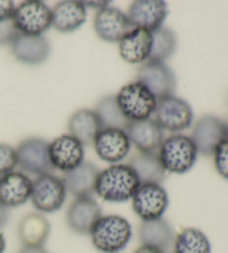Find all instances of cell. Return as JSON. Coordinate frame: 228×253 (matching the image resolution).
Here are the masks:
<instances>
[{
  "instance_id": "cell-35",
  "label": "cell",
  "mask_w": 228,
  "mask_h": 253,
  "mask_svg": "<svg viewBox=\"0 0 228 253\" xmlns=\"http://www.w3.org/2000/svg\"><path fill=\"white\" fill-rule=\"evenodd\" d=\"M18 253H47L43 247H23Z\"/></svg>"
},
{
  "instance_id": "cell-2",
  "label": "cell",
  "mask_w": 228,
  "mask_h": 253,
  "mask_svg": "<svg viewBox=\"0 0 228 253\" xmlns=\"http://www.w3.org/2000/svg\"><path fill=\"white\" fill-rule=\"evenodd\" d=\"M91 243L103 253H118L133 237L131 225L120 215H102L89 232Z\"/></svg>"
},
{
  "instance_id": "cell-21",
  "label": "cell",
  "mask_w": 228,
  "mask_h": 253,
  "mask_svg": "<svg viewBox=\"0 0 228 253\" xmlns=\"http://www.w3.org/2000/svg\"><path fill=\"white\" fill-rule=\"evenodd\" d=\"M100 171L89 161H84L79 167L64 173L66 190L76 198H88L95 193V186Z\"/></svg>"
},
{
  "instance_id": "cell-18",
  "label": "cell",
  "mask_w": 228,
  "mask_h": 253,
  "mask_svg": "<svg viewBox=\"0 0 228 253\" xmlns=\"http://www.w3.org/2000/svg\"><path fill=\"white\" fill-rule=\"evenodd\" d=\"M125 132L140 153H156L164 141L163 129L152 119L128 122Z\"/></svg>"
},
{
  "instance_id": "cell-39",
  "label": "cell",
  "mask_w": 228,
  "mask_h": 253,
  "mask_svg": "<svg viewBox=\"0 0 228 253\" xmlns=\"http://www.w3.org/2000/svg\"><path fill=\"white\" fill-rule=\"evenodd\" d=\"M227 135H228V123H227Z\"/></svg>"
},
{
  "instance_id": "cell-17",
  "label": "cell",
  "mask_w": 228,
  "mask_h": 253,
  "mask_svg": "<svg viewBox=\"0 0 228 253\" xmlns=\"http://www.w3.org/2000/svg\"><path fill=\"white\" fill-rule=\"evenodd\" d=\"M100 216H102V209L91 196L76 198L66 213V221L69 229L75 233L89 234L90 230Z\"/></svg>"
},
{
  "instance_id": "cell-24",
  "label": "cell",
  "mask_w": 228,
  "mask_h": 253,
  "mask_svg": "<svg viewBox=\"0 0 228 253\" xmlns=\"http://www.w3.org/2000/svg\"><path fill=\"white\" fill-rule=\"evenodd\" d=\"M104 128L97 113L91 110H79L70 116L69 135L78 139L82 145H90L98 133Z\"/></svg>"
},
{
  "instance_id": "cell-15",
  "label": "cell",
  "mask_w": 228,
  "mask_h": 253,
  "mask_svg": "<svg viewBox=\"0 0 228 253\" xmlns=\"http://www.w3.org/2000/svg\"><path fill=\"white\" fill-rule=\"evenodd\" d=\"M167 15L168 8L165 1L136 0L131 2L127 16L135 28H143L152 33L163 27V23Z\"/></svg>"
},
{
  "instance_id": "cell-23",
  "label": "cell",
  "mask_w": 228,
  "mask_h": 253,
  "mask_svg": "<svg viewBox=\"0 0 228 253\" xmlns=\"http://www.w3.org/2000/svg\"><path fill=\"white\" fill-rule=\"evenodd\" d=\"M52 26L60 33H73L80 28L87 19L86 7L82 1L65 0L51 9Z\"/></svg>"
},
{
  "instance_id": "cell-33",
  "label": "cell",
  "mask_w": 228,
  "mask_h": 253,
  "mask_svg": "<svg viewBox=\"0 0 228 253\" xmlns=\"http://www.w3.org/2000/svg\"><path fill=\"white\" fill-rule=\"evenodd\" d=\"M15 9V3L10 0H0V23L11 20Z\"/></svg>"
},
{
  "instance_id": "cell-9",
  "label": "cell",
  "mask_w": 228,
  "mask_h": 253,
  "mask_svg": "<svg viewBox=\"0 0 228 253\" xmlns=\"http://www.w3.org/2000/svg\"><path fill=\"white\" fill-rule=\"evenodd\" d=\"M137 81L144 85L157 100L174 95L176 90V76L165 63L147 60L137 71Z\"/></svg>"
},
{
  "instance_id": "cell-20",
  "label": "cell",
  "mask_w": 228,
  "mask_h": 253,
  "mask_svg": "<svg viewBox=\"0 0 228 253\" xmlns=\"http://www.w3.org/2000/svg\"><path fill=\"white\" fill-rule=\"evenodd\" d=\"M33 192V181L21 172H10L0 176V202L8 209L25 204Z\"/></svg>"
},
{
  "instance_id": "cell-7",
  "label": "cell",
  "mask_w": 228,
  "mask_h": 253,
  "mask_svg": "<svg viewBox=\"0 0 228 253\" xmlns=\"http://www.w3.org/2000/svg\"><path fill=\"white\" fill-rule=\"evenodd\" d=\"M131 206L142 221L160 219L169 206L168 193L160 184L144 183L131 198Z\"/></svg>"
},
{
  "instance_id": "cell-8",
  "label": "cell",
  "mask_w": 228,
  "mask_h": 253,
  "mask_svg": "<svg viewBox=\"0 0 228 253\" xmlns=\"http://www.w3.org/2000/svg\"><path fill=\"white\" fill-rule=\"evenodd\" d=\"M154 115L159 127L168 132H182L190 127L194 120L190 104L175 95L157 100Z\"/></svg>"
},
{
  "instance_id": "cell-28",
  "label": "cell",
  "mask_w": 228,
  "mask_h": 253,
  "mask_svg": "<svg viewBox=\"0 0 228 253\" xmlns=\"http://www.w3.org/2000/svg\"><path fill=\"white\" fill-rule=\"evenodd\" d=\"M152 47L149 56L151 62L165 63L172 57L177 48V38L173 30L167 27H160L152 33Z\"/></svg>"
},
{
  "instance_id": "cell-26",
  "label": "cell",
  "mask_w": 228,
  "mask_h": 253,
  "mask_svg": "<svg viewBox=\"0 0 228 253\" xmlns=\"http://www.w3.org/2000/svg\"><path fill=\"white\" fill-rule=\"evenodd\" d=\"M128 165L138 176L140 184H144V183L161 184L167 173L156 153H140L139 152L129 160Z\"/></svg>"
},
{
  "instance_id": "cell-19",
  "label": "cell",
  "mask_w": 228,
  "mask_h": 253,
  "mask_svg": "<svg viewBox=\"0 0 228 253\" xmlns=\"http://www.w3.org/2000/svg\"><path fill=\"white\" fill-rule=\"evenodd\" d=\"M152 47V33L143 28H134L118 42L119 55L128 64H142L149 59Z\"/></svg>"
},
{
  "instance_id": "cell-12",
  "label": "cell",
  "mask_w": 228,
  "mask_h": 253,
  "mask_svg": "<svg viewBox=\"0 0 228 253\" xmlns=\"http://www.w3.org/2000/svg\"><path fill=\"white\" fill-rule=\"evenodd\" d=\"M190 138L199 154L213 156L218 144L228 138L227 123L214 115L203 116L195 124Z\"/></svg>"
},
{
  "instance_id": "cell-38",
  "label": "cell",
  "mask_w": 228,
  "mask_h": 253,
  "mask_svg": "<svg viewBox=\"0 0 228 253\" xmlns=\"http://www.w3.org/2000/svg\"><path fill=\"white\" fill-rule=\"evenodd\" d=\"M6 250V240L3 234L0 232V253H3Z\"/></svg>"
},
{
  "instance_id": "cell-14",
  "label": "cell",
  "mask_w": 228,
  "mask_h": 253,
  "mask_svg": "<svg viewBox=\"0 0 228 253\" xmlns=\"http://www.w3.org/2000/svg\"><path fill=\"white\" fill-rule=\"evenodd\" d=\"M134 28L128 16L117 8L108 6L98 10L95 16V33L104 42H119L120 39Z\"/></svg>"
},
{
  "instance_id": "cell-3",
  "label": "cell",
  "mask_w": 228,
  "mask_h": 253,
  "mask_svg": "<svg viewBox=\"0 0 228 253\" xmlns=\"http://www.w3.org/2000/svg\"><path fill=\"white\" fill-rule=\"evenodd\" d=\"M197 154L198 152L190 136L175 134L164 138L157 155L166 172L185 174L195 165Z\"/></svg>"
},
{
  "instance_id": "cell-16",
  "label": "cell",
  "mask_w": 228,
  "mask_h": 253,
  "mask_svg": "<svg viewBox=\"0 0 228 253\" xmlns=\"http://www.w3.org/2000/svg\"><path fill=\"white\" fill-rule=\"evenodd\" d=\"M11 53L18 62L37 66L46 62L51 53L50 42L43 36L18 34L10 43Z\"/></svg>"
},
{
  "instance_id": "cell-37",
  "label": "cell",
  "mask_w": 228,
  "mask_h": 253,
  "mask_svg": "<svg viewBox=\"0 0 228 253\" xmlns=\"http://www.w3.org/2000/svg\"><path fill=\"white\" fill-rule=\"evenodd\" d=\"M134 253H164V252L158 250V249H156V248H152V247L140 246Z\"/></svg>"
},
{
  "instance_id": "cell-34",
  "label": "cell",
  "mask_w": 228,
  "mask_h": 253,
  "mask_svg": "<svg viewBox=\"0 0 228 253\" xmlns=\"http://www.w3.org/2000/svg\"><path fill=\"white\" fill-rule=\"evenodd\" d=\"M9 216H10L9 209L0 202V229L3 228V226L8 223V221H9Z\"/></svg>"
},
{
  "instance_id": "cell-11",
  "label": "cell",
  "mask_w": 228,
  "mask_h": 253,
  "mask_svg": "<svg viewBox=\"0 0 228 253\" xmlns=\"http://www.w3.org/2000/svg\"><path fill=\"white\" fill-rule=\"evenodd\" d=\"M96 154L109 164H119L129 154L131 143L125 129L105 127L94 139Z\"/></svg>"
},
{
  "instance_id": "cell-13",
  "label": "cell",
  "mask_w": 228,
  "mask_h": 253,
  "mask_svg": "<svg viewBox=\"0 0 228 253\" xmlns=\"http://www.w3.org/2000/svg\"><path fill=\"white\" fill-rule=\"evenodd\" d=\"M84 145L72 135H61L49 143V160L54 169L72 171L84 162Z\"/></svg>"
},
{
  "instance_id": "cell-4",
  "label": "cell",
  "mask_w": 228,
  "mask_h": 253,
  "mask_svg": "<svg viewBox=\"0 0 228 253\" xmlns=\"http://www.w3.org/2000/svg\"><path fill=\"white\" fill-rule=\"evenodd\" d=\"M116 100L122 116L128 122L151 119L157 105L155 96L138 82L122 86Z\"/></svg>"
},
{
  "instance_id": "cell-6",
  "label": "cell",
  "mask_w": 228,
  "mask_h": 253,
  "mask_svg": "<svg viewBox=\"0 0 228 253\" xmlns=\"http://www.w3.org/2000/svg\"><path fill=\"white\" fill-rule=\"evenodd\" d=\"M67 190L60 177L54 174H43L33 181L30 200L34 208L41 213H54L63 208Z\"/></svg>"
},
{
  "instance_id": "cell-1",
  "label": "cell",
  "mask_w": 228,
  "mask_h": 253,
  "mask_svg": "<svg viewBox=\"0 0 228 253\" xmlns=\"http://www.w3.org/2000/svg\"><path fill=\"white\" fill-rule=\"evenodd\" d=\"M140 185L139 178L128 164H114L100 171L95 193L111 203H122L131 200Z\"/></svg>"
},
{
  "instance_id": "cell-10",
  "label": "cell",
  "mask_w": 228,
  "mask_h": 253,
  "mask_svg": "<svg viewBox=\"0 0 228 253\" xmlns=\"http://www.w3.org/2000/svg\"><path fill=\"white\" fill-rule=\"evenodd\" d=\"M16 152L18 167L23 171L37 176L54 171L49 160V143L45 139L38 137L25 139L16 148Z\"/></svg>"
},
{
  "instance_id": "cell-25",
  "label": "cell",
  "mask_w": 228,
  "mask_h": 253,
  "mask_svg": "<svg viewBox=\"0 0 228 253\" xmlns=\"http://www.w3.org/2000/svg\"><path fill=\"white\" fill-rule=\"evenodd\" d=\"M18 235L25 247H43L50 235V223L41 213H29L21 219Z\"/></svg>"
},
{
  "instance_id": "cell-29",
  "label": "cell",
  "mask_w": 228,
  "mask_h": 253,
  "mask_svg": "<svg viewBox=\"0 0 228 253\" xmlns=\"http://www.w3.org/2000/svg\"><path fill=\"white\" fill-rule=\"evenodd\" d=\"M95 112L97 113L98 117L102 121L104 128L115 127L125 129L127 123H128V121L122 116L119 107H118L115 95H107L100 98Z\"/></svg>"
},
{
  "instance_id": "cell-32",
  "label": "cell",
  "mask_w": 228,
  "mask_h": 253,
  "mask_svg": "<svg viewBox=\"0 0 228 253\" xmlns=\"http://www.w3.org/2000/svg\"><path fill=\"white\" fill-rule=\"evenodd\" d=\"M19 33L15 28L12 20H7L0 23V46L12 42Z\"/></svg>"
},
{
  "instance_id": "cell-22",
  "label": "cell",
  "mask_w": 228,
  "mask_h": 253,
  "mask_svg": "<svg viewBox=\"0 0 228 253\" xmlns=\"http://www.w3.org/2000/svg\"><path fill=\"white\" fill-rule=\"evenodd\" d=\"M138 237L142 246L156 248L166 253L173 249L175 233L169 222L160 217L157 220L142 221Z\"/></svg>"
},
{
  "instance_id": "cell-31",
  "label": "cell",
  "mask_w": 228,
  "mask_h": 253,
  "mask_svg": "<svg viewBox=\"0 0 228 253\" xmlns=\"http://www.w3.org/2000/svg\"><path fill=\"white\" fill-rule=\"evenodd\" d=\"M213 156L217 173L223 178L228 180V138L218 144Z\"/></svg>"
},
{
  "instance_id": "cell-36",
  "label": "cell",
  "mask_w": 228,
  "mask_h": 253,
  "mask_svg": "<svg viewBox=\"0 0 228 253\" xmlns=\"http://www.w3.org/2000/svg\"><path fill=\"white\" fill-rule=\"evenodd\" d=\"M85 7H91V8H97V9H104V8L108 7V1H82Z\"/></svg>"
},
{
  "instance_id": "cell-5",
  "label": "cell",
  "mask_w": 228,
  "mask_h": 253,
  "mask_svg": "<svg viewBox=\"0 0 228 253\" xmlns=\"http://www.w3.org/2000/svg\"><path fill=\"white\" fill-rule=\"evenodd\" d=\"M11 20L19 34L42 36L52 26V14L45 2L29 0L16 7Z\"/></svg>"
},
{
  "instance_id": "cell-30",
  "label": "cell",
  "mask_w": 228,
  "mask_h": 253,
  "mask_svg": "<svg viewBox=\"0 0 228 253\" xmlns=\"http://www.w3.org/2000/svg\"><path fill=\"white\" fill-rule=\"evenodd\" d=\"M18 167V156L16 148L7 144H0V176L5 175Z\"/></svg>"
},
{
  "instance_id": "cell-27",
  "label": "cell",
  "mask_w": 228,
  "mask_h": 253,
  "mask_svg": "<svg viewBox=\"0 0 228 253\" xmlns=\"http://www.w3.org/2000/svg\"><path fill=\"white\" fill-rule=\"evenodd\" d=\"M173 253H212V246L200 230L186 228L175 235Z\"/></svg>"
}]
</instances>
